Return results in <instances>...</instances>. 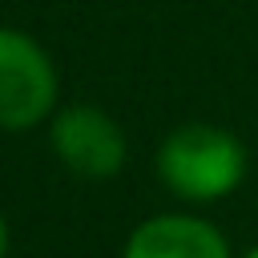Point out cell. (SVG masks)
<instances>
[{"mask_svg":"<svg viewBox=\"0 0 258 258\" xmlns=\"http://www.w3.org/2000/svg\"><path fill=\"white\" fill-rule=\"evenodd\" d=\"M48 137H52V149L64 161V169L77 177H93V181L113 177L129 153L121 125L97 105H69L64 113L52 117Z\"/></svg>","mask_w":258,"mask_h":258,"instance_id":"3957f363","label":"cell"},{"mask_svg":"<svg viewBox=\"0 0 258 258\" xmlns=\"http://www.w3.org/2000/svg\"><path fill=\"white\" fill-rule=\"evenodd\" d=\"M8 254V226H4V218H0V258Z\"/></svg>","mask_w":258,"mask_h":258,"instance_id":"5b68a950","label":"cell"},{"mask_svg":"<svg viewBox=\"0 0 258 258\" xmlns=\"http://www.w3.org/2000/svg\"><path fill=\"white\" fill-rule=\"evenodd\" d=\"M56 105L48 52L16 28H0V129H32Z\"/></svg>","mask_w":258,"mask_h":258,"instance_id":"7a4b0ae2","label":"cell"},{"mask_svg":"<svg viewBox=\"0 0 258 258\" xmlns=\"http://www.w3.org/2000/svg\"><path fill=\"white\" fill-rule=\"evenodd\" d=\"M161 181L185 202H218L234 194L246 173V149L230 129L181 125L157 149Z\"/></svg>","mask_w":258,"mask_h":258,"instance_id":"6da1fadb","label":"cell"},{"mask_svg":"<svg viewBox=\"0 0 258 258\" xmlns=\"http://www.w3.org/2000/svg\"><path fill=\"white\" fill-rule=\"evenodd\" d=\"M246 258H258V246H254V250H250V254H246Z\"/></svg>","mask_w":258,"mask_h":258,"instance_id":"8992f818","label":"cell"},{"mask_svg":"<svg viewBox=\"0 0 258 258\" xmlns=\"http://www.w3.org/2000/svg\"><path fill=\"white\" fill-rule=\"evenodd\" d=\"M125 258H230V246L202 218L157 214L129 234Z\"/></svg>","mask_w":258,"mask_h":258,"instance_id":"277c9868","label":"cell"}]
</instances>
